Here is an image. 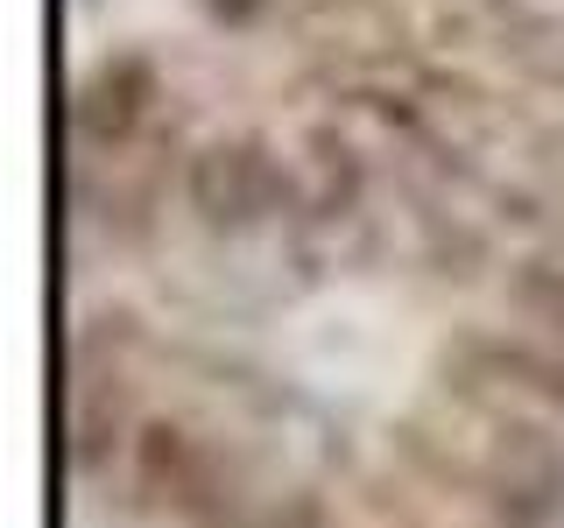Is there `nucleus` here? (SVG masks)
I'll return each instance as SVG.
<instances>
[{"label":"nucleus","mask_w":564,"mask_h":528,"mask_svg":"<svg viewBox=\"0 0 564 528\" xmlns=\"http://www.w3.org/2000/svg\"><path fill=\"white\" fill-rule=\"evenodd\" d=\"M508 310H516L536 339H551L564 352V261L557 254L516 261V268H508Z\"/></svg>","instance_id":"nucleus-2"},{"label":"nucleus","mask_w":564,"mask_h":528,"mask_svg":"<svg viewBox=\"0 0 564 528\" xmlns=\"http://www.w3.org/2000/svg\"><path fill=\"white\" fill-rule=\"evenodd\" d=\"M269 8H275V0H205V14H212V22H226V29H261V22H269Z\"/></svg>","instance_id":"nucleus-3"},{"label":"nucleus","mask_w":564,"mask_h":528,"mask_svg":"<svg viewBox=\"0 0 564 528\" xmlns=\"http://www.w3.org/2000/svg\"><path fill=\"white\" fill-rule=\"evenodd\" d=\"M176 190L212 233H247L275 219H311V169H296L269 134H219L176 163Z\"/></svg>","instance_id":"nucleus-1"}]
</instances>
